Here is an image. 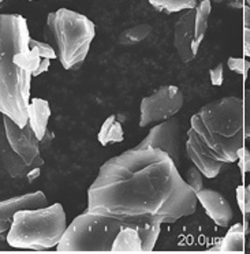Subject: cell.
Returning <instances> with one entry per match:
<instances>
[{"label":"cell","mask_w":250,"mask_h":254,"mask_svg":"<svg viewBox=\"0 0 250 254\" xmlns=\"http://www.w3.org/2000/svg\"><path fill=\"white\" fill-rule=\"evenodd\" d=\"M0 160L10 177L15 179L28 178L29 174L34 170L33 167L28 166L22 160V157L10 146L3 126L0 127Z\"/></svg>","instance_id":"cell-15"},{"label":"cell","mask_w":250,"mask_h":254,"mask_svg":"<svg viewBox=\"0 0 250 254\" xmlns=\"http://www.w3.org/2000/svg\"><path fill=\"white\" fill-rule=\"evenodd\" d=\"M44 36L56 51L64 70H78L89 54L96 36L95 23L83 14L68 8L50 12Z\"/></svg>","instance_id":"cell-4"},{"label":"cell","mask_w":250,"mask_h":254,"mask_svg":"<svg viewBox=\"0 0 250 254\" xmlns=\"http://www.w3.org/2000/svg\"><path fill=\"white\" fill-rule=\"evenodd\" d=\"M211 3H217V4H227L231 8H244L245 0H209Z\"/></svg>","instance_id":"cell-27"},{"label":"cell","mask_w":250,"mask_h":254,"mask_svg":"<svg viewBox=\"0 0 250 254\" xmlns=\"http://www.w3.org/2000/svg\"><path fill=\"white\" fill-rule=\"evenodd\" d=\"M246 4H249L250 6V0H246Z\"/></svg>","instance_id":"cell-30"},{"label":"cell","mask_w":250,"mask_h":254,"mask_svg":"<svg viewBox=\"0 0 250 254\" xmlns=\"http://www.w3.org/2000/svg\"><path fill=\"white\" fill-rule=\"evenodd\" d=\"M188 135L213 159L235 163L246 137L244 100L227 96L205 104L191 116Z\"/></svg>","instance_id":"cell-3"},{"label":"cell","mask_w":250,"mask_h":254,"mask_svg":"<svg viewBox=\"0 0 250 254\" xmlns=\"http://www.w3.org/2000/svg\"><path fill=\"white\" fill-rule=\"evenodd\" d=\"M135 148H152V149H160L170 155L174 163L181 166L182 159V125L177 116H173L164 122L157 123L149 131V134L139 142Z\"/></svg>","instance_id":"cell-10"},{"label":"cell","mask_w":250,"mask_h":254,"mask_svg":"<svg viewBox=\"0 0 250 254\" xmlns=\"http://www.w3.org/2000/svg\"><path fill=\"white\" fill-rule=\"evenodd\" d=\"M202 172L197 168V167L193 164V166L190 167L189 170L186 171V175H185V181L186 183L189 185L190 188L194 190L195 193L197 191H200L201 189H204V181H202Z\"/></svg>","instance_id":"cell-21"},{"label":"cell","mask_w":250,"mask_h":254,"mask_svg":"<svg viewBox=\"0 0 250 254\" xmlns=\"http://www.w3.org/2000/svg\"><path fill=\"white\" fill-rule=\"evenodd\" d=\"M152 32V26L149 23H139L135 26L123 30L122 33L119 34V44L122 45H133L137 43H141L145 40Z\"/></svg>","instance_id":"cell-19"},{"label":"cell","mask_w":250,"mask_h":254,"mask_svg":"<svg viewBox=\"0 0 250 254\" xmlns=\"http://www.w3.org/2000/svg\"><path fill=\"white\" fill-rule=\"evenodd\" d=\"M239 161V166L242 168V171L244 172H250V152L246 148H242V149L239 150L238 153V160Z\"/></svg>","instance_id":"cell-26"},{"label":"cell","mask_w":250,"mask_h":254,"mask_svg":"<svg viewBox=\"0 0 250 254\" xmlns=\"http://www.w3.org/2000/svg\"><path fill=\"white\" fill-rule=\"evenodd\" d=\"M248 232V226L237 223L228 228L227 234L224 235L222 242L217 248L211 249L209 252H219V253H242L245 250V235Z\"/></svg>","instance_id":"cell-17"},{"label":"cell","mask_w":250,"mask_h":254,"mask_svg":"<svg viewBox=\"0 0 250 254\" xmlns=\"http://www.w3.org/2000/svg\"><path fill=\"white\" fill-rule=\"evenodd\" d=\"M209 77H211L212 85L215 86H220L224 81V64L219 63L215 68H212L209 71Z\"/></svg>","instance_id":"cell-25"},{"label":"cell","mask_w":250,"mask_h":254,"mask_svg":"<svg viewBox=\"0 0 250 254\" xmlns=\"http://www.w3.org/2000/svg\"><path fill=\"white\" fill-rule=\"evenodd\" d=\"M237 201L245 215H250V185L237 189Z\"/></svg>","instance_id":"cell-22"},{"label":"cell","mask_w":250,"mask_h":254,"mask_svg":"<svg viewBox=\"0 0 250 254\" xmlns=\"http://www.w3.org/2000/svg\"><path fill=\"white\" fill-rule=\"evenodd\" d=\"M184 93L175 85H164L146 96L139 105V127L157 125L178 114L184 107Z\"/></svg>","instance_id":"cell-8"},{"label":"cell","mask_w":250,"mask_h":254,"mask_svg":"<svg viewBox=\"0 0 250 254\" xmlns=\"http://www.w3.org/2000/svg\"><path fill=\"white\" fill-rule=\"evenodd\" d=\"M1 1H3V0H0V3H1ZM30 1H32V0H30Z\"/></svg>","instance_id":"cell-31"},{"label":"cell","mask_w":250,"mask_h":254,"mask_svg":"<svg viewBox=\"0 0 250 254\" xmlns=\"http://www.w3.org/2000/svg\"><path fill=\"white\" fill-rule=\"evenodd\" d=\"M48 205V199L43 191L22 194L18 197L0 201V235L10 230L14 215L21 209H37Z\"/></svg>","instance_id":"cell-12"},{"label":"cell","mask_w":250,"mask_h":254,"mask_svg":"<svg viewBox=\"0 0 250 254\" xmlns=\"http://www.w3.org/2000/svg\"><path fill=\"white\" fill-rule=\"evenodd\" d=\"M244 112H245V135L250 138V89H246V90H245Z\"/></svg>","instance_id":"cell-24"},{"label":"cell","mask_w":250,"mask_h":254,"mask_svg":"<svg viewBox=\"0 0 250 254\" xmlns=\"http://www.w3.org/2000/svg\"><path fill=\"white\" fill-rule=\"evenodd\" d=\"M161 224L152 221H123L115 241L112 253H149L155 249L160 237Z\"/></svg>","instance_id":"cell-9"},{"label":"cell","mask_w":250,"mask_h":254,"mask_svg":"<svg viewBox=\"0 0 250 254\" xmlns=\"http://www.w3.org/2000/svg\"><path fill=\"white\" fill-rule=\"evenodd\" d=\"M30 34L19 14H0V112L18 126L28 125L33 68Z\"/></svg>","instance_id":"cell-2"},{"label":"cell","mask_w":250,"mask_h":254,"mask_svg":"<svg viewBox=\"0 0 250 254\" xmlns=\"http://www.w3.org/2000/svg\"><path fill=\"white\" fill-rule=\"evenodd\" d=\"M67 228L63 205L55 202L37 209H21L7 231V243L14 249L48 250L56 248Z\"/></svg>","instance_id":"cell-5"},{"label":"cell","mask_w":250,"mask_h":254,"mask_svg":"<svg viewBox=\"0 0 250 254\" xmlns=\"http://www.w3.org/2000/svg\"><path fill=\"white\" fill-rule=\"evenodd\" d=\"M186 137L188 138L185 141V149H186V155L191 160V163L202 172V175L205 178H208V179L216 178L222 171L224 163L213 159L212 156L204 152L200 148V145L197 144L191 137H189V135H186Z\"/></svg>","instance_id":"cell-14"},{"label":"cell","mask_w":250,"mask_h":254,"mask_svg":"<svg viewBox=\"0 0 250 254\" xmlns=\"http://www.w3.org/2000/svg\"><path fill=\"white\" fill-rule=\"evenodd\" d=\"M212 11L209 0H201L179 18L174 29V47L181 61L185 63L194 61L200 45L205 37L208 19Z\"/></svg>","instance_id":"cell-7"},{"label":"cell","mask_w":250,"mask_h":254,"mask_svg":"<svg viewBox=\"0 0 250 254\" xmlns=\"http://www.w3.org/2000/svg\"><path fill=\"white\" fill-rule=\"evenodd\" d=\"M123 220L86 210L77 216L67 228L56 250L59 253L111 252L112 243Z\"/></svg>","instance_id":"cell-6"},{"label":"cell","mask_w":250,"mask_h":254,"mask_svg":"<svg viewBox=\"0 0 250 254\" xmlns=\"http://www.w3.org/2000/svg\"><path fill=\"white\" fill-rule=\"evenodd\" d=\"M28 123L40 141H43L48 131V121L51 118L50 103L44 99L34 97L30 100L28 108Z\"/></svg>","instance_id":"cell-16"},{"label":"cell","mask_w":250,"mask_h":254,"mask_svg":"<svg viewBox=\"0 0 250 254\" xmlns=\"http://www.w3.org/2000/svg\"><path fill=\"white\" fill-rule=\"evenodd\" d=\"M227 66L231 71L245 75L246 72L249 71L250 62L245 61V59H241V58H234V56H231V58H228Z\"/></svg>","instance_id":"cell-23"},{"label":"cell","mask_w":250,"mask_h":254,"mask_svg":"<svg viewBox=\"0 0 250 254\" xmlns=\"http://www.w3.org/2000/svg\"><path fill=\"white\" fill-rule=\"evenodd\" d=\"M3 127L10 146L28 166L33 168H41L44 166V160L40 155V139L29 123L21 127L11 118L3 115Z\"/></svg>","instance_id":"cell-11"},{"label":"cell","mask_w":250,"mask_h":254,"mask_svg":"<svg viewBox=\"0 0 250 254\" xmlns=\"http://www.w3.org/2000/svg\"><path fill=\"white\" fill-rule=\"evenodd\" d=\"M195 194L205 213L215 221V224L219 227L230 226L234 217V212L228 199L223 194L216 190L205 188L201 189L200 191H197Z\"/></svg>","instance_id":"cell-13"},{"label":"cell","mask_w":250,"mask_h":254,"mask_svg":"<svg viewBox=\"0 0 250 254\" xmlns=\"http://www.w3.org/2000/svg\"><path fill=\"white\" fill-rule=\"evenodd\" d=\"M244 54L250 58V28H244Z\"/></svg>","instance_id":"cell-28"},{"label":"cell","mask_w":250,"mask_h":254,"mask_svg":"<svg viewBox=\"0 0 250 254\" xmlns=\"http://www.w3.org/2000/svg\"><path fill=\"white\" fill-rule=\"evenodd\" d=\"M97 139L103 146H108L110 144H118V142H122L125 139L122 123L119 122L117 115L108 116L104 121V123L100 127Z\"/></svg>","instance_id":"cell-18"},{"label":"cell","mask_w":250,"mask_h":254,"mask_svg":"<svg viewBox=\"0 0 250 254\" xmlns=\"http://www.w3.org/2000/svg\"><path fill=\"white\" fill-rule=\"evenodd\" d=\"M197 204L170 155L152 148L111 157L88 189V210L123 221L173 224L195 213Z\"/></svg>","instance_id":"cell-1"},{"label":"cell","mask_w":250,"mask_h":254,"mask_svg":"<svg viewBox=\"0 0 250 254\" xmlns=\"http://www.w3.org/2000/svg\"><path fill=\"white\" fill-rule=\"evenodd\" d=\"M149 3L156 10L164 12H179L190 10L198 3L197 0H149Z\"/></svg>","instance_id":"cell-20"},{"label":"cell","mask_w":250,"mask_h":254,"mask_svg":"<svg viewBox=\"0 0 250 254\" xmlns=\"http://www.w3.org/2000/svg\"><path fill=\"white\" fill-rule=\"evenodd\" d=\"M244 28H250V6H244Z\"/></svg>","instance_id":"cell-29"}]
</instances>
